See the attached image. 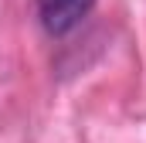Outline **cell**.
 I'll list each match as a JSON object with an SVG mask.
<instances>
[{
  "mask_svg": "<svg viewBox=\"0 0 146 143\" xmlns=\"http://www.w3.org/2000/svg\"><path fill=\"white\" fill-rule=\"evenodd\" d=\"M92 7H95V0H37V17L48 34L61 37L75 31L82 24V17H88Z\"/></svg>",
  "mask_w": 146,
  "mask_h": 143,
  "instance_id": "cell-1",
  "label": "cell"
}]
</instances>
